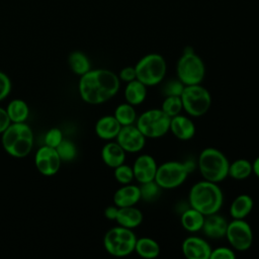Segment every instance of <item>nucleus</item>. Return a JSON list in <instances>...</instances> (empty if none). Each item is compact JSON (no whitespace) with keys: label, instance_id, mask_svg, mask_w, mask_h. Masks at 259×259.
Returning <instances> with one entry per match:
<instances>
[{"label":"nucleus","instance_id":"nucleus-1","mask_svg":"<svg viewBox=\"0 0 259 259\" xmlns=\"http://www.w3.org/2000/svg\"><path fill=\"white\" fill-rule=\"evenodd\" d=\"M120 80L108 69H91L80 76L78 91L81 99L92 105L104 103L119 90Z\"/></svg>","mask_w":259,"mask_h":259},{"label":"nucleus","instance_id":"nucleus-2","mask_svg":"<svg viewBox=\"0 0 259 259\" xmlns=\"http://www.w3.org/2000/svg\"><path fill=\"white\" fill-rule=\"evenodd\" d=\"M188 202L191 207L208 215L220 211L224 202V193L218 183L203 179L191 186Z\"/></svg>","mask_w":259,"mask_h":259},{"label":"nucleus","instance_id":"nucleus-3","mask_svg":"<svg viewBox=\"0 0 259 259\" xmlns=\"http://www.w3.org/2000/svg\"><path fill=\"white\" fill-rule=\"evenodd\" d=\"M1 143L5 152L14 158L28 156L33 146V132L24 122H11L1 134Z\"/></svg>","mask_w":259,"mask_h":259},{"label":"nucleus","instance_id":"nucleus-4","mask_svg":"<svg viewBox=\"0 0 259 259\" xmlns=\"http://www.w3.org/2000/svg\"><path fill=\"white\" fill-rule=\"evenodd\" d=\"M197 165L204 180L220 183L228 177L230 162L226 155L215 148L203 149L198 156Z\"/></svg>","mask_w":259,"mask_h":259},{"label":"nucleus","instance_id":"nucleus-5","mask_svg":"<svg viewBox=\"0 0 259 259\" xmlns=\"http://www.w3.org/2000/svg\"><path fill=\"white\" fill-rule=\"evenodd\" d=\"M137 80L152 87L160 84L166 76L167 63L163 56L151 53L142 57L135 65Z\"/></svg>","mask_w":259,"mask_h":259},{"label":"nucleus","instance_id":"nucleus-6","mask_svg":"<svg viewBox=\"0 0 259 259\" xmlns=\"http://www.w3.org/2000/svg\"><path fill=\"white\" fill-rule=\"evenodd\" d=\"M176 75L185 86L201 84L205 76V66L202 59L187 47L176 64Z\"/></svg>","mask_w":259,"mask_h":259},{"label":"nucleus","instance_id":"nucleus-7","mask_svg":"<svg viewBox=\"0 0 259 259\" xmlns=\"http://www.w3.org/2000/svg\"><path fill=\"white\" fill-rule=\"evenodd\" d=\"M137 236L132 229L121 226L109 229L103 237L105 251L114 257H125L135 251Z\"/></svg>","mask_w":259,"mask_h":259},{"label":"nucleus","instance_id":"nucleus-8","mask_svg":"<svg viewBox=\"0 0 259 259\" xmlns=\"http://www.w3.org/2000/svg\"><path fill=\"white\" fill-rule=\"evenodd\" d=\"M180 97L183 110L193 117L204 115L211 105L210 93L201 84L186 85Z\"/></svg>","mask_w":259,"mask_h":259},{"label":"nucleus","instance_id":"nucleus-9","mask_svg":"<svg viewBox=\"0 0 259 259\" xmlns=\"http://www.w3.org/2000/svg\"><path fill=\"white\" fill-rule=\"evenodd\" d=\"M170 119L161 108H151L139 115L135 124L146 139H159L169 132Z\"/></svg>","mask_w":259,"mask_h":259},{"label":"nucleus","instance_id":"nucleus-10","mask_svg":"<svg viewBox=\"0 0 259 259\" xmlns=\"http://www.w3.org/2000/svg\"><path fill=\"white\" fill-rule=\"evenodd\" d=\"M188 174L183 162L167 161L158 165L155 181L162 189H174L185 182Z\"/></svg>","mask_w":259,"mask_h":259},{"label":"nucleus","instance_id":"nucleus-11","mask_svg":"<svg viewBox=\"0 0 259 259\" xmlns=\"http://www.w3.org/2000/svg\"><path fill=\"white\" fill-rule=\"evenodd\" d=\"M225 238L234 250L244 252L253 244V231L244 219H233L228 223Z\"/></svg>","mask_w":259,"mask_h":259},{"label":"nucleus","instance_id":"nucleus-12","mask_svg":"<svg viewBox=\"0 0 259 259\" xmlns=\"http://www.w3.org/2000/svg\"><path fill=\"white\" fill-rule=\"evenodd\" d=\"M62 160L56 148L47 145L38 148L34 155V165L36 170L44 176H53L60 170Z\"/></svg>","mask_w":259,"mask_h":259},{"label":"nucleus","instance_id":"nucleus-13","mask_svg":"<svg viewBox=\"0 0 259 259\" xmlns=\"http://www.w3.org/2000/svg\"><path fill=\"white\" fill-rule=\"evenodd\" d=\"M115 141L126 153H139L146 145V137L136 124L121 126Z\"/></svg>","mask_w":259,"mask_h":259},{"label":"nucleus","instance_id":"nucleus-14","mask_svg":"<svg viewBox=\"0 0 259 259\" xmlns=\"http://www.w3.org/2000/svg\"><path fill=\"white\" fill-rule=\"evenodd\" d=\"M134 177L139 183L155 180L158 164L149 154L139 155L133 164Z\"/></svg>","mask_w":259,"mask_h":259},{"label":"nucleus","instance_id":"nucleus-15","mask_svg":"<svg viewBox=\"0 0 259 259\" xmlns=\"http://www.w3.org/2000/svg\"><path fill=\"white\" fill-rule=\"evenodd\" d=\"M183 255L188 259H209L211 247L201 237L189 236L181 245Z\"/></svg>","mask_w":259,"mask_h":259},{"label":"nucleus","instance_id":"nucleus-16","mask_svg":"<svg viewBox=\"0 0 259 259\" xmlns=\"http://www.w3.org/2000/svg\"><path fill=\"white\" fill-rule=\"evenodd\" d=\"M169 132L180 141H189L195 135V124L190 117L180 113L171 117Z\"/></svg>","mask_w":259,"mask_h":259},{"label":"nucleus","instance_id":"nucleus-17","mask_svg":"<svg viewBox=\"0 0 259 259\" xmlns=\"http://www.w3.org/2000/svg\"><path fill=\"white\" fill-rule=\"evenodd\" d=\"M228 221L219 212L205 215L204 223L202 226V233L210 239H222L226 236V231L228 227Z\"/></svg>","mask_w":259,"mask_h":259},{"label":"nucleus","instance_id":"nucleus-18","mask_svg":"<svg viewBox=\"0 0 259 259\" xmlns=\"http://www.w3.org/2000/svg\"><path fill=\"white\" fill-rule=\"evenodd\" d=\"M141 200V192L139 185L132 183L123 184L113 194V204L117 207L133 206Z\"/></svg>","mask_w":259,"mask_h":259},{"label":"nucleus","instance_id":"nucleus-19","mask_svg":"<svg viewBox=\"0 0 259 259\" xmlns=\"http://www.w3.org/2000/svg\"><path fill=\"white\" fill-rule=\"evenodd\" d=\"M125 157L126 152L116 141H107L101 149V159L103 163L112 169L123 164L125 162Z\"/></svg>","mask_w":259,"mask_h":259},{"label":"nucleus","instance_id":"nucleus-20","mask_svg":"<svg viewBox=\"0 0 259 259\" xmlns=\"http://www.w3.org/2000/svg\"><path fill=\"white\" fill-rule=\"evenodd\" d=\"M120 128L121 125L113 114L101 116L95 123V133L97 137L104 141L115 140Z\"/></svg>","mask_w":259,"mask_h":259},{"label":"nucleus","instance_id":"nucleus-21","mask_svg":"<svg viewBox=\"0 0 259 259\" xmlns=\"http://www.w3.org/2000/svg\"><path fill=\"white\" fill-rule=\"evenodd\" d=\"M143 220H144V214L142 210L136 207V205H133V206L118 207L115 222L117 223L118 226L134 230L143 223Z\"/></svg>","mask_w":259,"mask_h":259},{"label":"nucleus","instance_id":"nucleus-22","mask_svg":"<svg viewBox=\"0 0 259 259\" xmlns=\"http://www.w3.org/2000/svg\"><path fill=\"white\" fill-rule=\"evenodd\" d=\"M205 215L193 207L186 208L182 211L180 223L182 228L189 233L200 232L204 223Z\"/></svg>","mask_w":259,"mask_h":259},{"label":"nucleus","instance_id":"nucleus-23","mask_svg":"<svg viewBox=\"0 0 259 259\" xmlns=\"http://www.w3.org/2000/svg\"><path fill=\"white\" fill-rule=\"evenodd\" d=\"M124 88V99L125 102L137 106L142 104L147 98V86L135 79L128 83H125Z\"/></svg>","mask_w":259,"mask_h":259},{"label":"nucleus","instance_id":"nucleus-24","mask_svg":"<svg viewBox=\"0 0 259 259\" xmlns=\"http://www.w3.org/2000/svg\"><path fill=\"white\" fill-rule=\"evenodd\" d=\"M253 198L248 194H240L234 198L230 205V215L233 219H245L252 211Z\"/></svg>","mask_w":259,"mask_h":259},{"label":"nucleus","instance_id":"nucleus-25","mask_svg":"<svg viewBox=\"0 0 259 259\" xmlns=\"http://www.w3.org/2000/svg\"><path fill=\"white\" fill-rule=\"evenodd\" d=\"M160 251V245L156 240L150 237L137 238L134 252H136L140 257L146 259H153L159 256Z\"/></svg>","mask_w":259,"mask_h":259},{"label":"nucleus","instance_id":"nucleus-26","mask_svg":"<svg viewBox=\"0 0 259 259\" xmlns=\"http://www.w3.org/2000/svg\"><path fill=\"white\" fill-rule=\"evenodd\" d=\"M5 109L11 122H24L29 115L27 103L19 98L11 100Z\"/></svg>","mask_w":259,"mask_h":259},{"label":"nucleus","instance_id":"nucleus-27","mask_svg":"<svg viewBox=\"0 0 259 259\" xmlns=\"http://www.w3.org/2000/svg\"><path fill=\"white\" fill-rule=\"evenodd\" d=\"M68 64L71 71L78 76H82L91 70L89 58L80 51H74L69 55Z\"/></svg>","mask_w":259,"mask_h":259},{"label":"nucleus","instance_id":"nucleus-28","mask_svg":"<svg viewBox=\"0 0 259 259\" xmlns=\"http://www.w3.org/2000/svg\"><path fill=\"white\" fill-rule=\"evenodd\" d=\"M252 173V163L247 159L241 158L230 163L228 176L234 180H245Z\"/></svg>","mask_w":259,"mask_h":259},{"label":"nucleus","instance_id":"nucleus-29","mask_svg":"<svg viewBox=\"0 0 259 259\" xmlns=\"http://www.w3.org/2000/svg\"><path fill=\"white\" fill-rule=\"evenodd\" d=\"M113 115L121 126L135 124L138 117L135 106L127 102L118 104L114 109Z\"/></svg>","mask_w":259,"mask_h":259},{"label":"nucleus","instance_id":"nucleus-30","mask_svg":"<svg viewBox=\"0 0 259 259\" xmlns=\"http://www.w3.org/2000/svg\"><path fill=\"white\" fill-rule=\"evenodd\" d=\"M161 109L169 116L173 117L175 115H178L183 110L182 101L180 96H165Z\"/></svg>","mask_w":259,"mask_h":259},{"label":"nucleus","instance_id":"nucleus-31","mask_svg":"<svg viewBox=\"0 0 259 259\" xmlns=\"http://www.w3.org/2000/svg\"><path fill=\"white\" fill-rule=\"evenodd\" d=\"M139 187H140V192H141V199H143L145 201L155 200L159 196V194L162 190V188L158 185V183L155 180L140 183Z\"/></svg>","mask_w":259,"mask_h":259},{"label":"nucleus","instance_id":"nucleus-32","mask_svg":"<svg viewBox=\"0 0 259 259\" xmlns=\"http://www.w3.org/2000/svg\"><path fill=\"white\" fill-rule=\"evenodd\" d=\"M62 162H71L77 155V149L73 142L64 139L56 148Z\"/></svg>","mask_w":259,"mask_h":259},{"label":"nucleus","instance_id":"nucleus-33","mask_svg":"<svg viewBox=\"0 0 259 259\" xmlns=\"http://www.w3.org/2000/svg\"><path fill=\"white\" fill-rule=\"evenodd\" d=\"M113 176L115 180L121 185L132 183V181L135 179L133 167L124 163L113 168Z\"/></svg>","mask_w":259,"mask_h":259},{"label":"nucleus","instance_id":"nucleus-34","mask_svg":"<svg viewBox=\"0 0 259 259\" xmlns=\"http://www.w3.org/2000/svg\"><path fill=\"white\" fill-rule=\"evenodd\" d=\"M185 85L179 79H171L167 81L162 87L164 96H180Z\"/></svg>","mask_w":259,"mask_h":259},{"label":"nucleus","instance_id":"nucleus-35","mask_svg":"<svg viewBox=\"0 0 259 259\" xmlns=\"http://www.w3.org/2000/svg\"><path fill=\"white\" fill-rule=\"evenodd\" d=\"M63 140L64 138L62 131L58 127H52L45 136V145L52 148H57Z\"/></svg>","mask_w":259,"mask_h":259},{"label":"nucleus","instance_id":"nucleus-36","mask_svg":"<svg viewBox=\"0 0 259 259\" xmlns=\"http://www.w3.org/2000/svg\"><path fill=\"white\" fill-rule=\"evenodd\" d=\"M236 253L233 248L230 247H217L214 249H211L209 259H235Z\"/></svg>","mask_w":259,"mask_h":259},{"label":"nucleus","instance_id":"nucleus-37","mask_svg":"<svg viewBox=\"0 0 259 259\" xmlns=\"http://www.w3.org/2000/svg\"><path fill=\"white\" fill-rule=\"evenodd\" d=\"M12 83L10 78L2 71H0V101L4 100L11 92Z\"/></svg>","mask_w":259,"mask_h":259},{"label":"nucleus","instance_id":"nucleus-38","mask_svg":"<svg viewBox=\"0 0 259 259\" xmlns=\"http://www.w3.org/2000/svg\"><path fill=\"white\" fill-rule=\"evenodd\" d=\"M118 78L120 80V82H124V83H128L135 79H137V75H136V70H135V66H126L124 68H122L119 73H118Z\"/></svg>","mask_w":259,"mask_h":259},{"label":"nucleus","instance_id":"nucleus-39","mask_svg":"<svg viewBox=\"0 0 259 259\" xmlns=\"http://www.w3.org/2000/svg\"><path fill=\"white\" fill-rule=\"evenodd\" d=\"M10 123L11 121L7 114L6 109L3 107H0V135L9 126Z\"/></svg>","mask_w":259,"mask_h":259},{"label":"nucleus","instance_id":"nucleus-40","mask_svg":"<svg viewBox=\"0 0 259 259\" xmlns=\"http://www.w3.org/2000/svg\"><path fill=\"white\" fill-rule=\"evenodd\" d=\"M117 210H118V207L115 204L109 205L104 209V217L109 221H115L117 215Z\"/></svg>","mask_w":259,"mask_h":259},{"label":"nucleus","instance_id":"nucleus-41","mask_svg":"<svg viewBox=\"0 0 259 259\" xmlns=\"http://www.w3.org/2000/svg\"><path fill=\"white\" fill-rule=\"evenodd\" d=\"M186 169L188 170L189 173H192L194 170H195V167H196V164L195 162H193L192 160H186V161H183Z\"/></svg>","mask_w":259,"mask_h":259},{"label":"nucleus","instance_id":"nucleus-42","mask_svg":"<svg viewBox=\"0 0 259 259\" xmlns=\"http://www.w3.org/2000/svg\"><path fill=\"white\" fill-rule=\"evenodd\" d=\"M252 171L259 178V156L252 162Z\"/></svg>","mask_w":259,"mask_h":259}]
</instances>
